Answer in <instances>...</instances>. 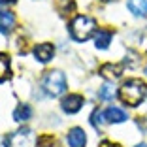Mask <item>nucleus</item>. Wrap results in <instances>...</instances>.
Segmentation results:
<instances>
[{"instance_id": "nucleus-12", "label": "nucleus", "mask_w": 147, "mask_h": 147, "mask_svg": "<svg viewBox=\"0 0 147 147\" xmlns=\"http://www.w3.org/2000/svg\"><path fill=\"white\" fill-rule=\"evenodd\" d=\"M100 74H102L104 78L117 79V78H121V74H123V66H119V64H104L102 68H100Z\"/></svg>"}, {"instance_id": "nucleus-17", "label": "nucleus", "mask_w": 147, "mask_h": 147, "mask_svg": "<svg viewBox=\"0 0 147 147\" xmlns=\"http://www.w3.org/2000/svg\"><path fill=\"white\" fill-rule=\"evenodd\" d=\"M91 123H92V126H94V128H100V126H102V115H100L98 109H96V111H92Z\"/></svg>"}, {"instance_id": "nucleus-19", "label": "nucleus", "mask_w": 147, "mask_h": 147, "mask_svg": "<svg viewBox=\"0 0 147 147\" xmlns=\"http://www.w3.org/2000/svg\"><path fill=\"white\" fill-rule=\"evenodd\" d=\"M15 0H0V4H13Z\"/></svg>"}, {"instance_id": "nucleus-14", "label": "nucleus", "mask_w": 147, "mask_h": 147, "mask_svg": "<svg viewBox=\"0 0 147 147\" xmlns=\"http://www.w3.org/2000/svg\"><path fill=\"white\" fill-rule=\"evenodd\" d=\"M115 94H117V91H115V85H113V83H104L98 91V96L102 100H113Z\"/></svg>"}, {"instance_id": "nucleus-15", "label": "nucleus", "mask_w": 147, "mask_h": 147, "mask_svg": "<svg viewBox=\"0 0 147 147\" xmlns=\"http://www.w3.org/2000/svg\"><path fill=\"white\" fill-rule=\"evenodd\" d=\"M9 78V59L8 55L0 53V83Z\"/></svg>"}, {"instance_id": "nucleus-4", "label": "nucleus", "mask_w": 147, "mask_h": 147, "mask_svg": "<svg viewBox=\"0 0 147 147\" xmlns=\"http://www.w3.org/2000/svg\"><path fill=\"white\" fill-rule=\"evenodd\" d=\"M34 143H36V134L30 128H19L8 138L9 147H34Z\"/></svg>"}, {"instance_id": "nucleus-1", "label": "nucleus", "mask_w": 147, "mask_h": 147, "mask_svg": "<svg viewBox=\"0 0 147 147\" xmlns=\"http://www.w3.org/2000/svg\"><path fill=\"white\" fill-rule=\"evenodd\" d=\"M145 92H147V87L142 79H128V81L123 83L119 96L126 106H140L142 100L145 98Z\"/></svg>"}, {"instance_id": "nucleus-16", "label": "nucleus", "mask_w": 147, "mask_h": 147, "mask_svg": "<svg viewBox=\"0 0 147 147\" xmlns=\"http://www.w3.org/2000/svg\"><path fill=\"white\" fill-rule=\"evenodd\" d=\"M38 147H59L57 145V142L53 138H49V136H45V138H42L38 142Z\"/></svg>"}, {"instance_id": "nucleus-7", "label": "nucleus", "mask_w": 147, "mask_h": 147, "mask_svg": "<svg viewBox=\"0 0 147 147\" xmlns=\"http://www.w3.org/2000/svg\"><path fill=\"white\" fill-rule=\"evenodd\" d=\"M85 142H87V136L83 132V128H72L68 132V145L70 147H85Z\"/></svg>"}, {"instance_id": "nucleus-22", "label": "nucleus", "mask_w": 147, "mask_h": 147, "mask_svg": "<svg viewBox=\"0 0 147 147\" xmlns=\"http://www.w3.org/2000/svg\"><path fill=\"white\" fill-rule=\"evenodd\" d=\"M104 2H109V0H104Z\"/></svg>"}, {"instance_id": "nucleus-18", "label": "nucleus", "mask_w": 147, "mask_h": 147, "mask_svg": "<svg viewBox=\"0 0 147 147\" xmlns=\"http://www.w3.org/2000/svg\"><path fill=\"white\" fill-rule=\"evenodd\" d=\"M0 147H8V140H4V138H0Z\"/></svg>"}, {"instance_id": "nucleus-13", "label": "nucleus", "mask_w": 147, "mask_h": 147, "mask_svg": "<svg viewBox=\"0 0 147 147\" xmlns=\"http://www.w3.org/2000/svg\"><path fill=\"white\" fill-rule=\"evenodd\" d=\"M109 42H111V32L109 30H98L94 34V43L98 49H106L109 45Z\"/></svg>"}, {"instance_id": "nucleus-3", "label": "nucleus", "mask_w": 147, "mask_h": 147, "mask_svg": "<svg viewBox=\"0 0 147 147\" xmlns=\"http://www.w3.org/2000/svg\"><path fill=\"white\" fill-rule=\"evenodd\" d=\"M43 89L49 96H59L66 91V78L64 74L59 72V70H53L45 76L43 79Z\"/></svg>"}, {"instance_id": "nucleus-9", "label": "nucleus", "mask_w": 147, "mask_h": 147, "mask_svg": "<svg viewBox=\"0 0 147 147\" xmlns=\"http://www.w3.org/2000/svg\"><path fill=\"white\" fill-rule=\"evenodd\" d=\"M104 117H106L108 123H125L126 121V113L119 108H108L106 113H104Z\"/></svg>"}, {"instance_id": "nucleus-10", "label": "nucleus", "mask_w": 147, "mask_h": 147, "mask_svg": "<svg viewBox=\"0 0 147 147\" xmlns=\"http://www.w3.org/2000/svg\"><path fill=\"white\" fill-rule=\"evenodd\" d=\"M128 9L136 17H145L147 15V0H128Z\"/></svg>"}, {"instance_id": "nucleus-8", "label": "nucleus", "mask_w": 147, "mask_h": 147, "mask_svg": "<svg viewBox=\"0 0 147 147\" xmlns=\"http://www.w3.org/2000/svg\"><path fill=\"white\" fill-rule=\"evenodd\" d=\"M15 25V17L11 11H0V32L8 34Z\"/></svg>"}, {"instance_id": "nucleus-5", "label": "nucleus", "mask_w": 147, "mask_h": 147, "mask_svg": "<svg viewBox=\"0 0 147 147\" xmlns=\"http://www.w3.org/2000/svg\"><path fill=\"white\" fill-rule=\"evenodd\" d=\"M83 96L81 94H68L64 100H62V109L66 113H78L79 109L83 108Z\"/></svg>"}, {"instance_id": "nucleus-11", "label": "nucleus", "mask_w": 147, "mask_h": 147, "mask_svg": "<svg viewBox=\"0 0 147 147\" xmlns=\"http://www.w3.org/2000/svg\"><path fill=\"white\" fill-rule=\"evenodd\" d=\"M30 117H32V109H30L28 104H19L17 108H15V111H13V119L17 123H25V121H28Z\"/></svg>"}, {"instance_id": "nucleus-20", "label": "nucleus", "mask_w": 147, "mask_h": 147, "mask_svg": "<svg viewBox=\"0 0 147 147\" xmlns=\"http://www.w3.org/2000/svg\"><path fill=\"white\" fill-rule=\"evenodd\" d=\"M136 147H147V145H145V143H142V145H136Z\"/></svg>"}, {"instance_id": "nucleus-2", "label": "nucleus", "mask_w": 147, "mask_h": 147, "mask_svg": "<svg viewBox=\"0 0 147 147\" xmlns=\"http://www.w3.org/2000/svg\"><path fill=\"white\" fill-rule=\"evenodd\" d=\"M94 28H96L94 19L87 17V15H78L70 25V32H72V38L76 42H87L94 34Z\"/></svg>"}, {"instance_id": "nucleus-6", "label": "nucleus", "mask_w": 147, "mask_h": 147, "mask_svg": "<svg viewBox=\"0 0 147 147\" xmlns=\"http://www.w3.org/2000/svg\"><path fill=\"white\" fill-rule=\"evenodd\" d=\"M53 53H55V49H53L51 43H40V45L34 47V57L40 62H43V64L53 59Z\"/></svg>"}, {"instance_id": "nucleus-21", "label": "nucleus", "mask_w": 147, "mask_h": 147, "mask_svg": "<svg viewBox=\"0 0 147 147\" xmlns=\"http://www.w3.org/2000/svg\"><path fill=\"white\" fill-rule=\"evenodd\" d=\"M145 74H147V64H145Z\"/></svg>"}]
</instances>
